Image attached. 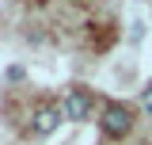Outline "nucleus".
I'll return each instance as SVG.
<instances>
[{
	"instance_id": "f03ea898",
	"label": "nucleus",
	"mask_w": 152,
	"mask_h": 145,
	"mask_svg": "<svg viewBox=\"0 0 152 145\" xmlns=\"http://www.w3.org/2000/svg\"><path fill=\"white\" fill-rule=\"evenodd\" d=\"M65 115L76 118V122L88 118V115H91V95H88L84 88H69V95H65Z\"/></svg>"
},
{
	"instance_id": "f257e3e1",
	"label": "nucleus",
	"mask_w": 152,
	"mask_h": 145,
	"mask_svg": "<svg viewBox=\"0 0 152 145\" xmlns=\"http://www.w3.org/2000/svg\"><path fill=\"white\" fill-rule=\"evenodd\" d=\"M129 126H133L129 107H122V103H110V107L103 111V134H107V138H122V134H129Z\"/></svg>"
},
{
	"instance_id": "20e7f679",
	"label": "nucleus",
	"mask_w": 152,
	"mask_h": 145,
	"mask_svg": "<svg viewBox=\"0 0 152 145\" xmlns=\"http://www.w3.org/2000/svg\"><path fill=\"white\" fill-rule=\"evenodd\" d=\"M141 107L152 115V88H145V92H141Z\"/></svg>"
},
{
	"instance_id": "7ed1b4c3",
	"label": "nucleus",
	"mask_w": 152,
	"mask_h": 145,
	"mask_svg": "<svg viewBox=\"0 0 152 145\" xmlns=\"http://www.w3.org/2000/svg\"><path fill=\"white\" fill-rule=\"evenodd\" d=\"M57 126H61V111H57V107L46 103V107L34 111V126H31V130H34V138H50Z\"/></svg>"
}]
</instances>
